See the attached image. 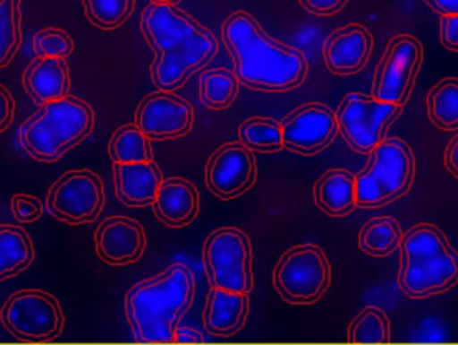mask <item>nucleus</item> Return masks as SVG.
<instances>
[{
	"mask_svg": "<svg viewBox=\"0 0 458 345\" xmlns=\"http://www.w3.org/2000/svg\"><path fill=\"white\" fill-rule=\"evenodd\" d=\"M140 27L155 54L150 77L158 91L182 88L219 51L211 30L174 4L150 3L142 13Z\"/></svg>",
	"mask_w": 458,
	"mask_h": 345,
	"instance_id": "f257e3e1",
	"label": "nucleus"
},
{
	"mask_svg": "<svg viewBox=\"0 0 458 345\" xmlns=\"http://www.w3.org/2000/svg\"><path fill=\"white\" fill-rule=\"evenodd\" d=\"M222 38L233 59L234 74L247 88L287 91L306 80V56L298 48L269 37L250 13H232L223 23Z\"/></svg>",
	"mask_w": 458,
	"mask_h": 345,
	"instance_id": "f03ea898",
	"label": "nucleus"
},
{
	"mask_svg": "<svg viewBox=\"0 0 458 345\" xmlns=\"http://www.w3.org/2000/svg\"><path fill=\"white\" fill-rule=\"evenodd\" d=\"M195 289V277L182 263L131 287L126 293L125 314L134 341L174 343L180 322L192 306Z\"/></svg>",
	"mask_w": 458,
	"mask_h": 345,
	"instance_id": "7ed1b4c3",
	"label": "nucleus"
},
{
	"mask_svg": "<svg viewBox=\"0 0 458 345\" xmlns=\"http://www.w3.org/2000/svg\"><path fill=\"white\" fill-rule=\"evenodd\" d=\"M398 284L411 298H427L458 282V253L435 225L420 223L401 241Z\"/></svg>",
	"mask_w": 458,
	"mask_h": 345,
	"instance_id": "20e7f679",
	"label": "nucleus"
},
{
	"mask_svg": "<svg viewBox=\"0 0 458 345\" xmlns=\"http://www.w3.org/2000/svg\"><path fill=\"white\" fill-rule=\"evenodd\" d=\"M93 108L80 97L70 96L40 105L18 132L24 152L39 163H55L93 132Z\"/></svg>",
	"mask_w": 458,
	"mask_h": 345,
	"instance_id": "39448f33",
	"label": "nucleus"
},
{
	"mask_svg": "<svg viewBox=\"0 0 458 345\" xmlns=\"http://www.w3.org/2000/svg\"><path fill=\"white\" fill-rule=\"evenodd\" d=\"M416 174L411 148L398 137L385 139L370 152L365 168L355 177L357 206H386L411 190Z\"/></svg>",
	"mask_w": 458,
	"mask_h": 345,
	"instance_id": "423d86ee",
	"label": "nucleus"
},
{
	"mask_svg": "<svg viewBox=\"0 0 458 345\" xmlns=\"http://www.w3.org/2000/svg\"><path fill=\"white\" fill-rule=\"evenodd\" d=\"M0 323L21 343H48L64 332V315L58 298L51 293L21 289L3 304Z\"/></svg>",
	"mask_w": 458,
	"mask_h": 345,
	"instance_id": "0eeeda50",
	"label": "nucleus"
},
{
	"mask_svg": "<svg viewBox=\"0 0 458 345\" xmlns=\"http://www.w3.org/2000/svg\"><path fill=\"white\" fill-rule=\"evenodd\" d=\"M272 281L283 300L309 306L319 301L330 288V263L320 247L298 245L280 257Z\"/></svg>",
	"mask_w": 458,
	"mask_h": 345,
	"instance_id": "6e6552de",
	"label": "nucleus"
},
{
	"mask_svg": "<svg viewBox=\"0 0 458 345\" xmlns=\"http://www.w3.org/2000/svg\"><path fill=\"white\" fill-rule=\"evenodd\" d=\"M204 269L212 287L248 293L253 289L252 246L244 231L220 228L204 242Z\"/></svg>",
	"mask_w": 458,
	"mask_h": 345,
	"instance_id": "1a4fd4ad",
	"label": "nucleus"
},
{
	"mask_svg": "<svg viewBox=\"0 0 458 345\" xmlns=\"http://www.w3.org/2000/svg\"><path fill=\"white\" fill-rule=\"evenodd\" d=\"M401 113L400 105L379 101L368 94L349 93L342 99L335 116L350 148L355 152L370 153L384 142L387 129Z\"/></svg>",
	"mask_w": 458,
	"mask_h": 345,
	"instance_id": "9d476101",
	"label": "nucleus"
},
{
	"mask_svg": "<svg viewBox=\"0 0 458 345\" xmlns=\"http://www.w3.org/2000/svg\"><path fill=\"white\" fill-rule=\"evenodd\" d=\"M424 62V46L414 35L398 34L387 43L386 50L374 73L371 96L379 101L405 107L416 85Z\"/></svg>",
	"mask_w": 458,
	"mask_h": 345,
	"instance_id": "9b49d317",
	"label": "nucleus"
},
{
	"mask_svg": "<svg viewBox=\"0 0 458 345\" xmlns=\"http://www.w3.org/2000/svg\"><path fill=\"white\" fill-rule=\"evenodd\" d=\"M101 177L90 169H70L48 188L46 207L48 214L67 225L91 223L105 206Z\"/></svg>",
	"mask_w": 458,
	"mask_h": 345,
	"instance_id": "f8f14e48",
	"label": "nucleus"
},
{
	"mask_svg": "<svg viewBox=\"0 0 458 345\" xmlns=\"http://www.w3.org/2000/svg\"><path fill=\"white\" fill-rule=\"evenodd\" d=\"M283 145L299 155L322 152L338 134V121L330 107L319 102L301 105L282 123Z\"/></svg>",
	"mask_w": 458,
	"mask_h": 345,
	"instance_id": "ddd939ff",
	"label": "nucleus"
},
{
	"mask_svg": "<svg viewBox=\"0 0 458 345\" xmlns=\"http://www.w3.org/2000/svg\"><path fill=\"white\" fill-rule=\"evenodd\" d=\"M134 124L149 140L179 139L192 129L193 107L172 91H155L140 102Z\"/></svg>",
	"mask_w": 458,
	"mask_h": 345,
	"instance_id": "4468645a",
	"label": "nucleus"
},
{
	"mask_svg": "<svg viewBox=\"0 0 458 345\" xmlns=\"http://www.w3.org/2000/svg\"><path fill=\"white\" fill-rule=\"evenodd\" d=\"M256 177L255 156L240 142L222 145L206 166L207 187L223 201H231L247 193L255 185Z\"/></svg>",
	"mask_w": 458,
	"mask_h": 345,
	"instance_id": "2eb2a0df",
	"label": "nucleus"
},
{
	"mask_svg": "<svg viewBox=\"0 0 458 345\" xmlns=\"http://www.w3.org/2000/svg\"><path fill=\"white\" fill-rule=\"evenodd\" d=\"M99 260L107 265L123 266L137 263L147 249V234L133 218L115 215L102 220L94 234Z\"/></svg>",
	"mask_w": 458,
	"mask_h": 345,
	"instance_id": "dca6fc26",
	"label": "nucleus"
},
{
	"mask_svg": "<svg viewBox=\"0 0 458 345\" xmlns=\"http://www.w3.org/2000/svg\"><path fill=\"white\" fill-rule=\"evenodd\" d=\"M373 46V35L363 24L339 27L323 43L326 67L336 75L357 74L370 59Z\"/></svg>",
	"mask_w": 458,
	"mask_h": 345,
	"instance_id": "f3484780",
	"label": "nucleus"
},
{
	"mask_svg": "<svg viewBox=\"0 0 458 345\" xmlns=\"http://www.w3.org/2000/svg\"><path fill=\"white\" fill-rule=\"evenodd\" d=\"M115 195L128 207H145L155 203L163 172L155 160L140 163H114Z\"/></svg>",
	"mask_w": 458,
	"mask_h": 345,
	"instance_id": "a211bd4d",
	"label": "nucleus"
},
{
	"mask_svg": "<svg viewBox=\"0 0 458 345\" xmlns=\"http://www.w3.org/2000/svg\"><path fill=\"white\" fill-rule=\"evenodd\" d=\"M21 82L27 96L38 107L64 99L72 86L69 65L64 58L37 56L24 70Z\"/></svg>",
	"mask_w": 458,
	"mask_h": 345,
	"instance_id": "6ab92c4d",
	"label": "nucleus"
},
{
	"mask_svg": "<svg viewBox=\"0 0 458 345\" xmlns=\"http://www.w3.org/2000/svg\"><path fill=\"white\" fill-rule=\"evenodd\" d=\"M156 217L168 228L180 229L191 225L200 210V195L190 180L169 177L158 188L155 203Z\"/></svg>",
	"mask_w": 458,
	"mask_h": 345,
	"instance_id": "aec40b11",
	"label": "nucleus"
},
{
	"mask_svg": "<svg viewBox=\"0 0 458 345\" xmlns=\"http://www.w3.org/2000/svg\"><path fill=\"white\" fill-rule=\"evenodd\" d=\"M250 314L248 293L212 287L207 296L203 322L207 332L219 338L236 335L244 328Z\"/></svg>",
	"mask_w": 458,
	"mask_h": 345,
	"instance_id": "412c9836",
	"label": "nucleus"
},
{
	"mask_svg": "<svg viewBox=\"0 0 458 345\" xmlns=\"http://www.w3.org/2000/svg\"><path fill=\"white\" fill-rule=\"evenodd\" d=\"M318 209L330 217H344L357 207L355 177L346 169H328L314 185Z\"/></svg>",
	"mask_w": 458,
	"mask_h": 345,
	"instance_id": "4be33fe9",
	"label": "nucleus"
},
{
	"mask_svg": "<svg viewBox=\"0 0 458 345\" xmlns=\"http://www.w3.org/2000/svg\"><path fill=\"white\" fill-rule=\"evenodd\" d=\"M35 260L31 237L21 226L0 225V282L26 271Z\"/></svg>",
	"mask_w": 458,
	"mask_h": 345,
	"instance_id": "5701e85b",
	"label": "nucleus"
},
{
	"mask_svg": "<svg viewBox=\"0 0 458 345\" xmlns=\"http://www.w3.org/2000/svg\"><path fill=\"white\" fill-rule=\"evenodd\" d=\"M403 237V229L395 218H373L360 230V247L371 257H386L400 247Z\"/></svg>",
	"mask_w": 458,
	"mask_h": 345,
	"instance_id": "b1692460",
	"label": "nucleus"
},
{
	"mask_svg": "<svg viewBox=\"0 0 458 345\" xmlns=\"http://www.w3.org/2000/svg\"><path fill=\"white\" fill-rule=\"evenodd\" d=\"M428 116L441 131L458 129V78L441 80L427 97Z\"/></svg>",
	"mask_w": 458,
	"mask_h": 345,
	"instance_id": "393cba45",
	"label": "nucleus"
},
{
	"mask_svg": "<svg viewBox=\"0 0 458 345\" xmlns=\"http://www.w3.org/2000/svg\"><path fill=\"white\" fill-rule=\"evenodd\" d=\"M239 93L236 74L225 67L206 70L199 80V96L201 104L209 109H227Z\"/></svg>",
	"mask_w": 458,
	"mask_h": 345,
	"instance_id": "a878e982",
	"label": "nucleus"
},
{
	"mask_svg": "<svg viewBox=\"0 0 458 345\" xmlns=\"http://www.w3.org/2000/svg\"><path fill=\"white\" fill-rule=\"evenodd\" d=\"M109 156L113 163H140L153 160L150 140L136 124H126L113 134L109 142Z\"/></svg>",
	"mask_w": 458,
	"mask_h": 345,
	"instance_id": "bb28decb",
	"label": "nucleus"
},
{
	"mask_svg": "<svg viewBox=\"0 0 458 345\" xmlns=\"http://www.w3.org/2000/svg\"><path fill=\"white\" fill-rule=\"evenodd\" d=\"M240 142L256 152L272 153L283 150L282 125L271 117L247 118L239 128Z\"/></svg>",
	"mask_w": 458,
	"mask_h": 345,
	"instance_id": "cd10ccee",
	"label": "nucleus"
},
{
	"mask_svg": "<svg viewBox=\"0 0 458 345\" xmlns=\"http://www.w3.org/2000/svg\"><path fill=\"white\" fill-rule=\"evenodd\" d=\"M21 45V0H0V69L15 58Z\"/></svg>",
	"mask_w": 458,
	"mask_h": 345,
	"instance_id": "c85d7f7f",
	"label": "nucleus"
},
{
	"mask_svg": "<svg viewBox=\"0 0 458 345\" xmlns=\"http://www.w3.org/2000/svg\"><path fill=\"white\" fill-rule=\"evenodd\" d=\"M349 343L386 344L390 341V322L386 315L376 306H368L350 323L347 330Z\"/></svg>",
	"mask_w": 458,
	"mask_h": 345,
	"instance_id": "c756f323",
	"label": "nucleus"
},
{
	"mask_svg": "<svg viewBox=\"0 0 458 345\" xmlns=\"http://www.w3.org/2000/svg\"><path fill=\"white\" fill-rule=\"evenodd\" d=\"M136 0H83L88 21L101 30L123 26L134 11Z\"/></svg>",
	"mask_w": 458,
	"mask_h": 345,
	"instance_id": "7c9ffc66",
	"label": "nucleus"
},
{
	"mask_svg": "<svg viewBox=\"0 0 458 345\" xmlns=\"http://www.w3.org/2000/svg\"><path fill=\"white\" fill-rule=\"evenodd\" d=\"M74 40L69 32L56 27L40 30L32 38V50L37 56H54L64 58L72 56L74 51Z\"/></svg>",
	"mask_w": 458,
	"mask_h": 345,
	"instance_id": "2f4dec72",
	"label": "nucleus"
},
{
	"mask_svg": "<svg viewBox=\"0 0 458 345\" xmlns=\"http://www.w3.org/2000/svg\"><path fill=\"white\" fill-rule=\"evenodd\" d=\"M11 212L19 223H34L42 217L43 204L37 196L30 194H13L11 198Z\"/></svg>",
	"mask_w": 458,
	"mask_h": 345,
	"instance_id": "473e14b6",
	"label": "nucleus"
},
{
	"mask_svg": "<svg viewBox=\"0 0 458 345\" xmlns=\"http://www.w3.org/2000/svg\"><path fill=\"white\" fill-rule=\"evenodd\" d=\"M440 40L444 47L458 53V15H441Z\"/></svg>",
	"mask_w": 458,
	"mask_h": 345,
	"instance_id": "72a5a7b5",
	"label": "nucleus"
},
{
	"mask_svg": "<svg viewBox=\"0 0 458 345\" xmlns=\"http://www.w3.org/2000/svg\"><path fill=\"white\" fill-rule=\"evenodd\" d=\"M349 0H299L301 7L318 16H330L344 10Z\"/></svg>",
	"mask_w": 458,
	"mask_h": 345,
	"instance_id": "f704fd0d",
	"label": "nucleus"
},
{
	"mask_svg": "<svg viewBox=\"0 0 458 345\" xmlns=\"http://www.w3.org/2000/svg\"><path fill=\"white\" fill-rule=\"evenodd\" d=\"M15 117V99L5 86L0 85V134L10 128Z\"/></svg>",
	"mask_w": 458,
	"mask_h": 345,
	"instance_id": "c9c22d12",
	"label": "nucleus"
},
{
	"mask_svg": "<svg viewBox=\"0 0 458 345\" xmlns=\"http://www.w3.org/2000/svg\"><path fill=\"white\" fill-rule=\"evenodd\" d=\"M422 2L440 15H458V0H422Z\"/></svg>",
	"mask_w": 458,
	"mask_h": 345,
	"instance_id": "e433bc0d",
	"label": "nucleus"
},
{
	"mask_svg": "<svg viewBox=\"0 0 458 345\" xmlns=\"http://www.w3.org/2000/svg\"><path fill=\"white\" fill-rule=\"evenodd\" d=\"M445 167L458 179V134L449 142L445 151Z\"/></svg>",
	"mask_w": 458,
	"mask_h": 345,
	"instance_id": "4c0bfd02",
	"label": "nucleus"
},
{
	"mask_svg": "<svg viewBox=\"0 0 458 345\" xmlns=\"http://www.w3.org/2000/svg\"><path fill=\"white\" fill-rule=\"evenodd\" d=\"M206 338L203 333L193 328H177L174 335V343H204Z\"/></svg>",
	"mask_w": 458,
	"mask_h": 345,
	"instance_id": "58836bf2",
	"label": "nucleus"
},
{
	"mask_svg": "<svg viewBox=\"0 0 458 345\" xmlns=\"http://www.w3.org/2000/svg\"><path fill=\"white\" fill-rule=\"evenodd\" d=\"M152 3H157V4H174L177 5L182 0H150Z\"/></svg>",
	"mask_w": 458,
	"mask_h": 345,
	"instance_id": "ea45409f",
	"label": "nucleus"
}]
</instances>
